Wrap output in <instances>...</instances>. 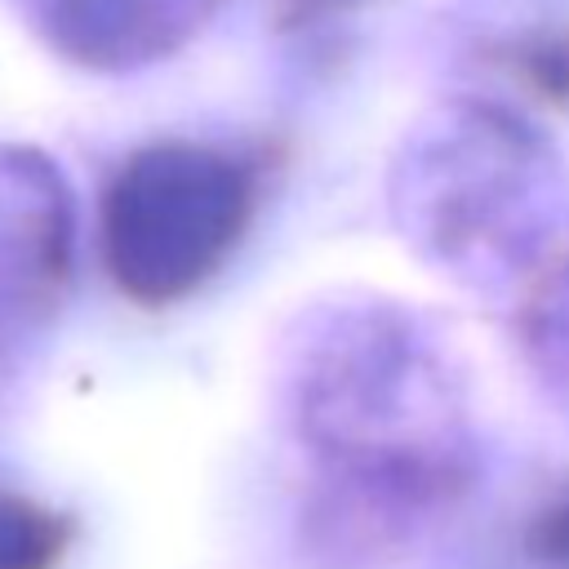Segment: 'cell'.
Wrapping results in <instances>:
<instances>
[{"instance_id": "obj_1", "label": "cell", "mask_w": 569, "mask_h": 569, "mask_svg": "<svg viewBox=\"0 0 569 569\" xmlns=\"http://www.w3.org/2000/svg\"><path fill=\"white\" fill-rule=\"evenodd\" d=\"M244 178L200 147H151L120 169L107 200V258L133 298L187 293L236 240Z\"/></svg>"}, {"instance_id": "obj_2", "label": "cell", "mask_w": 569, "mask_h": 569, "mask_svg": "<svg viewBox=\"0 0 569 569\" xmlns=\"http://www.w3.org/2000/svg\"><path fill=\"white\" fill-rule=\"evenodd\" d=\"M76 529L62 511L0 489V569H58Z\"/></svg>"}, {"instance_id": "obj_3", "label": "cell", "mask_w": 569, "mask_h": 569, "mask_svg": "<svg viewBox=\"0 0 569 569\" xmlns=\"http://www.w3.org/2000/svg\"><path fill=\"white\" fill-rule=\"evenodd\" d=\"M520 551L533 569H569V485L551 489L520 529Z\"/></svg>"}]
</instances>
